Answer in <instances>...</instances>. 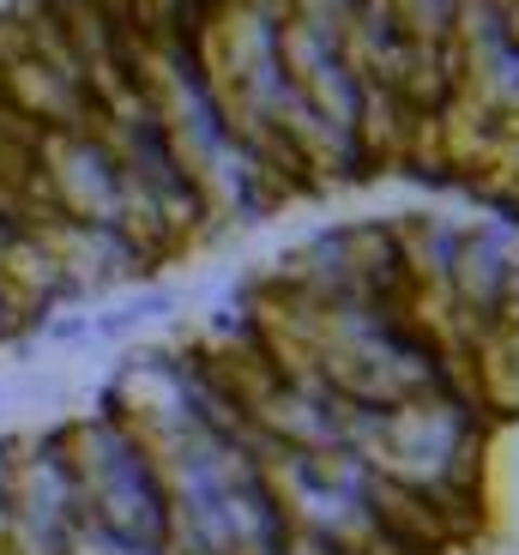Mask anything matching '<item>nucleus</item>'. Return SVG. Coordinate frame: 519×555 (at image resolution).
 Wrapping results in <instances>:
<instances>
[{"label":"nucleus","instance_id":"1","mask_svg":"<svg viewBox=\"0 0 519 555\" xmlns=\"http://www.w3.org/2000/svg\"><path fill=\"white\" fill-rule=\"evenodd\" d=\"M55 447L73 477L79 519H91V526L115 531L127 543L157 550V538H164V495H157L152 472H145V453L127 441L121 423L115 416H85V423L55 435Z\"/></svg>","mask_w":519,"mask_h":555},{"label":"nucleus","instance_id":"2","mask_svg":"<svg viewBox=\"0 0 519 555\" xmlns=\"http://www.w3.org/2000/svg\"><path fill=\"white\" fill-rule=\"evenodd\" d=\"M7 531H13V501H7V447H0V555H7Z\"/></svg>","mask_w":519,"mask_h":555}]
</instances>
